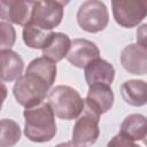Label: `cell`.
Masks as SVG:
<instances>
[{
	"label": "cell",
	"instance_id": "obj_7",
	"mask_svg": "<svg viewBox=\"0 0 147 147\" xmlns=\"http://www.w3.org/2000/svg\"><path fill=\"white\" fill-rule=\"evenodd\" d=\"M63 18V7L53 0H37L33 7L31 23L44 30H53Z\"/></svg>",
	"mask_w": 147,
	"mask_h": 147
},
{
	"label": "cell",
	"instance_id": "obj_9",
	"mask_svg": "<svg viewBox=\"0 0 147 147\" xmlns=\"http://www.w3.org/2000/svg\"><path fill=\"white\" fill-rule=\"evenodd\" d=\"M67 60L76 68H85L88 63L100 57L99 47L87 39H74L67 53Z\"/></svg>",
	"mask_w": 147,
	"mask_h": 147
},
{
	"label": "cell",
	"instance_id": "obj_14",
	"mask_svg": "<svg viewBox=\"0 0 147 147\" xmlns=\"http://www.w3.org/2000/svg\"><path fill=\"white\" fill-rule=\"evenodd\" d=\"M119 133L136 142L138 140H144L147 136V121L141 114H131L124 118L121 124Z\"/></svg>",
	"mask_w": 147,
	"mask_h": 147
},
{
	"label": "cell",
	"instance_id": "obj_21",
	"mask_svg": "<svg viewBox=\"0 0 147 147\" xmlns=\"http://www.w3.org/2000/svg\"><path fill=\"white\" fill-rule=\"evenodd\" d=\"M108 145H109V146H110V145H115V146H134L136 142L131 141L130 139H127V138L124 137L123 134L118 133V134H116V136L109 141Z\"/></svg>",
	"mask_w": 147,
	"mask_h": 147
},
{
	"label": "cell",
	"instance_id": "obj_15",
	"mask_svg": "<svg viewBox=\"0 0 147 147\" xmlns=\"http://www.w3.org/2000/svg\"><path fill=\"white\" fill-rule=\"evenodd\" d=\"M71 40L68 34L62 32H53L46 46L41 49L42 55L53 62H59L67 56Z\"/></svg>",
	"mask_w": 147,
	"mask_h": 147
},
{
	"label": "cell",
	"instance_id": "obj_16",
	"mask_svg": "<svg viewBox=\"0 0 147 147\" xmlns=\"http://www.w3.org/2000/svg\"><path fill=\"white\" fill-rule=\"evenodd\" d=\"M121 94L124 101L131 106L140 107L147 101V86L145 80L130 79L122 84Z\"/></svg>",
	"mask_w": 147,
	"mask_h": 147
},
{
	"label": "cell",
	"instance_id": "obj_8",
	"mask_svg": "<svg viewBox=\"0 0 147 147\" xmlns=\"http://www.w3.org/2000/svg\"><path fill=\"white\" fill-rule=\"evenodd\" d=\"M36 1L37 0H0V18L24 26L31 21Z\"/></svg>",
	"mask_w": 147,
	"mask_h": 147
},
{
	"label": "cell",
	"instance_id": "obj_3",
	"mask_svg": "<svg viewBox=\"0 0 147 147\" xmlns=\"http://www.w3.org/2000/svg\"><path fill=\"white\" fill-rule=\"evenodd\" d=\"M51 85L39 76L25 72L16 79L13 93L16 101L23 107H31L42 102Z\"/></svg>",
	"mask_w": 147,
	"mask_h": 147
},
{
	"label": "cell",
	"instance_id": "obj_23",
	"mask_svg": "<svg viewBox=\"0 0 147 147\" xmlns=\"http://www.w3.org/2000/svg\"><path fill=\"white\" fill-rule=\"evenodd\" d=\"M146 24H144L141 28H140V31H137V40L139 44L141 45H146L145 42V37H146V33H145V30H146Z\"/></svg>",
	"mask_w": 147,
	"mask_h": 147
},
{
	"label": "cell",
	"instance_id": "obj_18",
	"mask_svg": "<svg viewBox=\"0 0 147 147\" xmlns=\"http://www.w3.org/2000/svg\"><path fill=\"white\" fill-rule=\"evenodd\" d=\"M25 72H31L39 76L52 86L56 78V64L45 56L37 57L29 63Z\"/></svg>",
	"mask_w": 147,
	"mask_h": 147
},
{
	"label": "cell",
	"instance_id": "obj_22",
	"mask_svg": "<svg viewBox=\"0 0 147 147\" xmlns=\"http://www.w3.org/2000/svg\"><path fill=\"white\" fill-rule=\"evenodd\" d=\"M7 93H8V90H7L6 85L2 83V80H0V110H1V108H2L3 101H5L6 98H7Z\"/></svg>",
	"mask_w": 147,
	"mask_h": 147
},
{
	"label": "cell",
	"instance_id": "obj_17",
	"mask_svg": "<svg viewBox=\"0 0 147 147\" xmlns=\"http://www.w3.org/2000/svg\"><path fill=\"white\" fill-rule=\"evenodd\" d=\"M52 30H44L38 25L29 22L23 28V41L24 44L34 49H42L52 37Z\"/></svg>",
	"mask_w": 147,
	"mask_h": 147
},
{
	"label": "cell",
	"instance_id": "obj_12",
	"mask_svg": "<svg viewBox=\"0 0 147 147\" xmlns=\"http://www.w3.org/2000/svg\"><path fill=\"white\" fill-rule=\"evenodd\" d=\"M85 80L87 85L93 84H107L111 85L115 78L114 67L103 59H95L84 68Z\"/></svg>",
	"mask_w": 147,
	"mask_h": 147
},
{
	"label": "cell",
	"instance_id": "obj_13",
	"mask_svg": "<svg viewBox=\"0 0 147 147\" xmlns=\"http://www.w3.org/2000/svg\"><path fill=\"white\" fill-rule=\"evenodd\" d=\"M24 69L23 59L11 49L0 51V80L13 82L22 76Z\"/></svg>",
	"mask_w": 147,
	"mask_h": 147
},
{
	"label": "cell",
	"instance_id": "obj_6",
	"mask_svg": "<svg viewBox=\"0 0 147 147\" xmlns=\"http://www.w3.org/2000/svg\"><path fill=\"white\" fill-rule=\"evenodd\" d=\"M111 9L117 24L134 28L147 15V0H111Z\"/></svg>",
	"mask_w": 147,
	"mask_h": 147
},
{
	"label": "cell",
	"instance_id": "obj_1",
	"mask_svg": "<svg viewBox=\"0 0 147 147\" xmlns=\"http://www.w3.org/2000/svg\"><path fill=\"white\" fill-rule=\"evenodd\" d=\"M24 134L34 142H46L52 140L56 134L55 115L47 102L26 107L23 111Z\"/></svg>",
	"mask_w": 147,
	"mask_h": 147
},
{
	"label": "cell",
	"instance_id": "obj_20",
	"mask_svg": "<svg viewBox=\"0 0 147 147\" xmlns=\"http://www.w3.org/2000/svg\"><path fill=\"white\" fill-rule=\"evenodd\" d=\"M16 41L15 28L9 22H0V51L10 49Z\"/></svg>",
	"mask_w": 147,
	"mask_h": 147
},
{
	"label": "cell",
	"instance_id": "obj_24",
	"mask_svg": "<svg viewBox=\"0 0 147 147\" xmlns=\"http://www.w3.org/2000/svg\"><path fill=\"white\" fill-rule=\"evenodd\" d=\"M53 1H55V2H57L59 5H61L62 7H64V6H67L69 2H70V0H53Z\"/></svg>",
	"mask_w": 147,
	"mask_h": 147
},
{
	"label": "cell",
	"instance_id": "obj_10",
	"mask_svg": "<svg viewBox=\"0 0 147 147\" xmlns=\"http://www.w3.org/2000/svg\"><path fill=\"white\" fill-rule=\"evenodd\" d=\"M121 64L132 75H146L147 72V48L146 45L130 44L121 53Z\"/></svg>",
	"mask_w": 147,
	"mask_h": 147
},
{
	"label": "cell",
	"instance_id": "obj_4",
	"mask_svg": "<svg viewBox=\"0 0 147 147\" xmlns=\"http://www.w3.org/2000/svg\"><path fill=\"white\" fill-rule=\"evenodd\" d=\"M109 22V13L101 0H86L77 11L78 25L91 33L105 30Z\"/></svg>",
	"mask_w": 147,
	"mask_h": 147
},
{
	"label": "cell",
	"instance_id": "obj_11",
	"mask_svg": "<svg viewBox=\"0 0 147 147\" xmlns=\"http://www.w3.org/2000/svg\"><path fill=\"white\" fill-rule=\"evenodd\" d=\"M87 96L84 100V106L94 110L99 115L107 113L114 103V93L110 85L93 84L88 86Z\"/></svg>",
	"mask_w": 147,
	"mask_h": 147
},
{
	"label": "cell",
	"instance_id": "obj_2",
	"mask_svg": "<svg viewBox=\"0 0 147 147\" xmlns=\"http://www.w3.org/2000/svg\"><path fill=\"white\" fill-rule=\"evenodd\" d=\"M47 103L54 115L65 121L77 118L84 108V99L74 87L68 85H57L48 91Z\"/></svg>",
	"mask_w": 147,
	"mask_h": 147
},
{
	"label": "cell",
	"instance_id": "obj_19",
	"mask_svg": "<svg viewBox=\"0 0 147 147\" xmlns=\"http://www.w3.org/2000/svg\"><path fill=\"white\" fill-rule=\"evenodd\" d=\"M21 139V129L18 124L9 118L0 119V146L10 147Z\"/></svg>",
	"mask_w": 147,
	"mask_h": 147
},
{
	"label": "cell",
	"instance_id": "obj_5",
	"mask_svg": "<svg viewBox=\"0 0 147 147\" xmlns=\"http://www.w3.org/2000/svg\"><path fill=\"white\" fill-rule=\"evenodd\" d=\"M100 116L94 110L84 106L82 113L77 116L72 130V142L76 146L93 145L100 134Z\"/></svg>",
	"mask_w": 147,
	"mask_h": 147
}]
</instances>
